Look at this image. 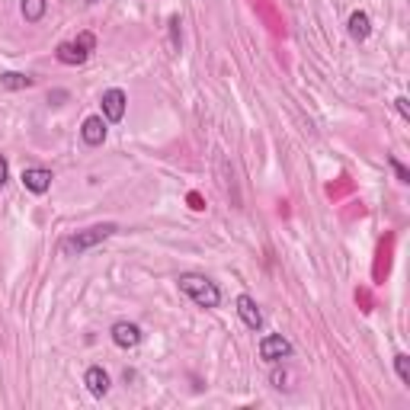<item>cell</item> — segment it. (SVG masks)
Returning a JSON list of instances; mask_svg holds the SVG:
<instances>
[{"label": "cell", "mask_w": 410, "mask_h": 410, "mask_svg": "<svg viewBox=\"0 0 410 410\" xmlns=\"http://www.w3.org/2000/svg\"><path fill=\"white\" fill-rule=\"evenodd\" d=\"M113 234H115V225H93V228H87V231H77V234L64 237V241H61V253H68V257H80V253L93 250L97 243L109 241Z\"/></svg>", "instance_id": "cell-2"}, {"label": "cell", "mask_w": 410, "mask_h": 410, "mask_svg": "<svg viewBox=\"0 0 410 410\" xmlns=\"http://www.w3.org/2000/svg\"><path fill=\"white\" fill-rule=\"evenodd\" d=\"M141 340H145V334H141V327L138 324H132V320L113 324V343L119 346V350H135Z\"/></svg>", "instance_id": "cell-6"}, {"label": "cell", "mask_w": 410, "mask_h": 410, "mask_svg": "<svg viewBox=\"0 0 410 410\" xmlns=\"http://www.w3.org/2000/svg\"><path fill=\"white\" fill-rule=\"evenodd\" d=\"M0 84L7 87V90H23V87H32V77L29 74H16V71H7V74H0Z\"/></svg>", "instance_id": "cell-13"}, {"label": "cell", "mask_w": 410, "mask_h": 410, "mask_svg": "<svg viewBox=\"0 0 410 410\" xmlns=\"http://www.w3.org/2000/svg\"><path fill=\"white\" fill-rule=\"evenodd\" d=\"M7 176H10V167H7V157H3V154H0V186H3V183H7Z\"/></svg>", "instance_id": "cell-18"}, {"label": "cell", "mask_w": 410, "mask_h": 410, "mask_svg": "<svg viewBox=\"0 0 410 410\" xmlns=\"http://www.w3.org/2000/svg\"><path fill=\"white\" fill-rule=\"evenodd\" d=\"M48 10V0H20V13L26 23H38Z\"/></svg>", "instance_id": "cell-12"}, {"label": "cell", "mask_w": 410, "mask_h": 410, "mask_svg": "<svg viewBox=\"0 0 410 410\" xmlns=\"http://www.w3.org/2000/svg\"><path fill=\"white\" fill-rule=\"evenodd\" d=\"M84 385L93 397H106L109 395V372L103 365H90L84 372Z\"/></svg>", "instance_id": "cell-10"}, {"label": "cell", "mask_w": 410, "mask_h": 410, "mask_svg": "<svg viewBox=\"0 0 410 410\" xmlns=\"http://www.w3.org/2000/svg\"><path fill=\"white\" fill-rule=\"evenodd\" d=\"M87 3H97V0H87Z\"/></svg>", "instance_id": "cell-20"}, {"label": "cell", "mask_w": 410, "mask_h": 410, "mask_svg": "<svg viewBox=\"0 0 410 410\" xmlns=\"http://www.w3.org/2000/svg\"><path fill=\"white\" fill-rule=\"evenodd\" d=\"M395 106H397V113H401L404 119H410V106H407V97H397V99H395Z\"/></svg>", "instance_id": "cell-17"}, {"label": "cell", "mask_w": 410, "mask_h": 410, "mask_svg": "<svg viewBox=\"0 0 410 410\" xmlns=\"http://www.w3.org/2000/svg\"><path fill=\"white\" fill-rule=\"evenodd\" d=\"M93 45H97V38H93L90 32H80L74 42H61L55 55H58L61 64H84V61L90 58Z\"/></svg>", "instance_id": "cell-3"}, {"label": "cell", "mask_w": 410, "mask_h": 410, "mask_svg": "<svg viewBox=\"0 0 410 410\" xmlns=\"http://www.w3.org/2000/svg\"><path fill=\"white\" fill-rule=\"evenodd\" d=\"M388 164H391V170H395V174H397V180H401V183H410V170L404 167L401 160H397V157H391V160H388Z\"/></svg>", "instance_id": "cell-15"}, {"label": "cell", "mask_w": 410, "mask_h": 410, "mask_svg": "<svg viewBox=\"0 0 410 410\" xmlns=\"http://www.w3.org/2000/svg\"><path fill=\"white\" fill-rule=\"evenodd\" d=\"M289 356H292V343L282 334H266L260 340V359H266V362H279V359Z\"/></svg>", "instance_id": "cell-4"}, {"label": "cell", "mask_w": 410, "mask_h": 410, "mask_svg": "<svg viewBox=\"0 0 410 410\" xmlns=\"http://www.w3.org/2000/svg\"><path fill=\"white\" fill-rule=\"evenodd\" d=\"M180 292L186 298H192V302H196L199 308H205V311H212V308H218V304H221V289L215 285L212 279L196 276V273L180 276Z\"/></svg>", "instance_id": "cell-1"}, {"label": "cell", "mask_w": 410, "mask_h": 410, "mask_svg": "<svg viewBox=\"0 0 410 410\" xmlns=\"http://www.w3.org/2000/svg\"><path fill=\"white\" fill-rule=\"evenodd\" d=\"M170 32H174V48H180V16L170 20Z\"/></svg>", "instance_id": "cell-16"}, {"label": "cell", "mask_w": 410, "mask_h": 410, "mask_svg": "<svg viewBox=\"0 0 410 410\" xmlns=\"http://www.w3.org/2000/svg\"><path fill=\"white\" fill-rule=\"evenodd\" d=\"M395 369H397V379H401V385L410 388V356H407V353H397V356H395Z\"/></svg>", "instance_id": "cell-14"}, {"label": "cell", "mask_w": 410, "mask_h": 410, "mask_svg": "<svg viewBox=\"0 0 410 410\" xmlns=\"http://www.w3.org/2000/svg\"><path fill=\"white\" fill-rule=\"evenodd\" d=\"M350 36L356 38V42H365V38L372 36V20H369L365 10H356V13L350 16Z\"/></svg>", "instance_id": "cell-11"}, {"label": "cell", "mask_w": 410, "mask_h": 410, "mask_svg": "<svg viewBox=\"0 0 410 410\" xmlns=\"http://www.w3.org/2000/svg\"><path fill=\"white\" fill-rule=\"evenodd\" d=\"M80 138H84V145L97 148L106 141V119L103 115H87L84 125H80Z\"/></svg>", "instance_id": "cell-8"}, {"label": "cell", "mask_w": 410, "mask_h": 410, "mask_svg": "<svg viewBox=\"0 0 410 410\" xmlns=\"http://www.w3.org/2000/svg\"><path fill=\"white\" fill-rule=\"evenodd\" d=\"M23 186L29 192H36V196H45V192L52 190V170H45V167H26L23 170Z\"/></svg>", "instance_id": "cell-7"}, {"label": "cell", "mask_w": 410, "mask_h": 410, "mask_svg": "<svg viewBox=\"0 0 410 410\" xmlns=\"http://www.w3.org/2000/svg\"><path fill=\"white\" fill-rule=\"evenodd\" d=\"M237 314H241V320L250 330H260L263 327V311H260V304H257V298H250V295H237Z\"/></svg>", "instance_id": "cell-9"}, {"label": "cell", "mask_w": 410, "mask_h": 410, "mask_svg": "<svg viewBox=\"0 0 410 410\" xmlns=\"http://www.w3.org/2000/svg\"><path fill=\"white\" fill-rule=\"evenodd\" d=\"M282 381H285V372H273V385L282 388Z\"/></svg>", "instance_id": "cell-19"}, {"label": "cell", "mask_w": 410, "mask_h": 410, "mask_svg": "<svg viewBox=\"0 0 410 410\" xmlns=\"http://www.w3.org/2000/svg\"><path fill=\"white\" fill-rule=\"evenodd\" d=\"M103 119L106 122H122L125 119V106H129V97L119 90V87H113V90L103 93Z\"/></svg>", "instance_id": "cell-5"}]
</instances>
